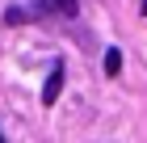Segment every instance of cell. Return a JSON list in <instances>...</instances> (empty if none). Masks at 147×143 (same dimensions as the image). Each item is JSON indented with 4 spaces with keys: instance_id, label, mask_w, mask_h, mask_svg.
<instances>
[{
    "instance_id": "cell-1",
    "label": "cell",
    "mask_w": 147,
    "mask_h": 143,
    "mask_svg": "<svg viewBox=\"0 0 147 143\" xmlns=\"http://www.w3.org/2000/svg\"><path fill=\"white\" fill-rule=\"evenodd\" d=\"M59 93H63V63L51 67V76H46V84H42V105H55Z\"/></svg>"
},
{
    "instance_id": "cell-2",
    "label": "cell",
    "mask_w": 147,
    "mask_h": 143,
    "mask_svg": "<svg viewBox=\"0 0 147 143\" xmlns=\"http://www.w3.org/2000/svg\"><path fill=\"white\" fill-rule=\"evenodd\" d=\"M42 9L55 13V17H63V21H71V17L80 13V0H42Z\"/></svg>"
},
{
    "instance_id": "cell-3",
    "label": "cell",
    "mask_w": 147,
    "mask_h": 143,
    "mask_svg": "<svg viewBox=\"0 0 147 143\" xmlns=\"http://www.w3.org/2000/svg\"><path fill=\"white\" fill-rule=\"evenodd\" d=\"M118 72H122V51L109 46V51H105V76H118Z\"/></svg>"
},
{
    "instance_id": "cell-4",
    "label": "cell",
    "mask_w": 147,
    "mask_h": 143,
    "mask_svg": "<svg viewBox=\"0 0 147 143\" xmlns=\"http://www.w3.org/2000/svg\"><path fill=\"white\" fill-rule=\"evenodd\" d=\"M21 21H30V13H25L21 4H13V9H4V25H21Z\"/></svg>"
},
{
    "instance_id": "cell-5",
    "label": "cell",
    "mask_w": 147,
    "mask_h": 143,
    "mask_svg": "<svg viewBox=\"0 0 147 143\" xmlns=\"http://www.w3.org/2000/svg\"><path fill=\"white\" fill-rule=\"evenodd\" d=\"M143 13H147V4H143Z\"/></svg>"
}]
</instances>
